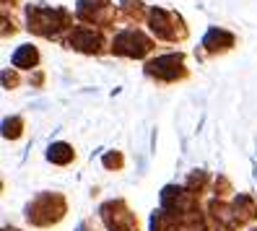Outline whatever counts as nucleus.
<instances>
[{
	"label": "nucleus",
	"mask_w": 257,
	"mask_h": 231,
	"mask_svg": "<svg viewBox=\"0 0 257 231\" xmlns=\"http://www.w3.org/2000/svg\"><path fill=\"white\" fill-rule=\"evenodd\" d=\"M254 231H257V228H254Z\"/></svg>",
	"instance_id": "18"
},
{
	"label": "nucleus",
	"mask_w": 257,
	"mask_h": 231,
	"mask_svg": "<svg viewBox=\"0 0 257 231\" xmlns=\"http://www.w3.org/2000/svg\"><path fill=\"white\" fill-rule=\"evenodd\" d=\"M3 81H6V86H13V83H16V78H13L11 73H6V75H3Z\"/></svg>",
	"instance_id": "15"
},
{
	"label": "nucleus",
	"mask_w": 257,
	"mask_h": 231,
	"mask_svg": "<svg viewBox=\"0 0 257 231\" xmlns=\"http://www.w3.org/2000/svg\"><path fill=\"white\" fill-rule=\"evenodd\" d=\"M234 44V37L229 32H221V29H210V32L205 34L203 39V47L210 50V52H218V50H226Z\"/></svg>",
	"instance_id": "9"
},
{
	"label": "nucleus",
	"mask_w": 257,
	"mask_h": 231,
	"mask_svg": "<svg viewBox=\"0 0 257 231\" xmlns=\"http://www.w3.org/2000/svg\"><path fill=\"white\" fill-rule=\"evenodd\" d=\"M151 29H154V34L161 37V39H177V34H179L174 29V16L161 11V8L151 11Z\"/></svg>",
	"instance_id": "6"
},
{
	"label": "nucleus",
	"mask_w": 257,
	"mask_h": 231,
	"mask_svg": "<svg viewBox=\"0 0 257 231\" xmlns=\"http://www.w3.org/2000/svg\"><path fill=\"white\" fill-rule=\"evenodd\" d=\"M234 215H236V221H239V223L252 221L254 215H257V205H254V200H252V197H247V195H239V197H236V203H234Z\"/></svg>",
	"instance_id": "10"
},
{
	"label": "nucleus",
	"mask_w": 257,
	"mask_h": 231,
	"mask_svg": "<svg viewBox=\"0 0 257 231\" xmlns=\"http://www.w3.org/2000/svg\"><path fill=\"white\" fill-rule=\"evenodd\" d=\"M65 213V203L63 197L57 195H39L32 205H29V221L37 223V226H47L52 221H57L60 215Z\"/></svg>",
	"instance_id": "2"
},
{
	"label": "nucleus",
	"mask_w": 257,
	"mask_h": 231,
	"mask_svg": "<svg viewBox=\"0 0 257 231\" xmlns=\"http://www.w3.org/2000/svg\"><path fill=\"white\" fill-rule=\"evenodd\" d=\"M63 26H68V13L60 8H29V29L37 34L52 37Z\"/></svg>",
	"instance_id": "1"
},
{
	"label": "nucleus",
	"mask_w": 257,
	"mask_h": 231,
	"mask_svg": "<svg viewBox=\"0 0 257 231\" xmlns=\"http://www.w3.org/2000/svg\"><path fill=\"white\" fill-rule=\"evenodd\" d=\"M148 73L164 81H174L182 75V55H164L148 63Z\"/></svg>",
	"instance_id": "5"
},
{
	"label": "nucleus",
	"mask_w": 257,
	"mask_h": 231,
	"mask_svg": "<svg viewBox=\"0 0 257 231\" xmlns=\"http://www.w3.org/2000/svg\"><path fill=\"white\" fill-rule=\"evenodd\" d=\"M6 231H16V228H6Z\"/></svg>",
	"instance_id": "17"
},
{
	"label": "nucleus",
	"mask_w": 257,
	"mask_h": 231,
	"mask_svg": "<svg viewBox=\"0 0 257 231\" xmlns=\"http://www.w3.org/2000/svg\"><path fill=\"white\" fill-rule=\"evenodd\" d=\"M70 44H73L75 50H81V52H99L101 39H99V34L94 32V29L78 26V29L70 34Z\"/></svg>",
	"instance_id": "7"
},
{
	"label": "nucleus",
	"mask_w": 257,
	"mask_h": 231,
	"mask_svg": "<svg viewBox=\"0 0 257 231\" xmlns=\"http://www.w3.org/2000/svg\"><path fill=\"white\" fill-rule=\"evenodd\" d=\"M3 135H6V138H19V135H21V120H19V117L6 120V122H3Z\"/></svg>",
	"instance_id": "13"
},
{
	"label": "nucleus",
	"mask_w": 257,
	"mask_h": 231,
	"mask_svg": "<svg viewBox=\"0 0 257 231\" xmlns=\"http://www.w3.org/2000/svg\"><path fill=\"white\" fill-rule=\"evenodd\" d=\"M37 60H39L37 50L32 47V44H24V47L13 55V65H16V68H34Z\"/></svg>",
	"instance_id": "11"
},
{
	"label": "nucleus",
	"mask_w": 257,
	"mask_h": 231,
	"mask_svg": "<svg viewBox=\"0 0 257 231\" xmlns=\"http://www.w3.org/2000/svg\"><path fill=\"white\" fill-rule=\"evenodd\" d=\"M112 47L117 55H127V57H143L151 50V39L146 34H141L138 29H127V32L117 34Z\"/></svg>",
	"instance_id": "3"
},
{
	"label": "nucleus",
	"mask_w": 257,
	"mask_h": 231,
	"mask_svg": "<svg viewBox=\"0 0 257 231\" xmlns=\"http://www.w3.org/2000/svg\"><path fill=\"white\" fill-rule=\"evenodd\" d=\"M47 156H50L52 164H68V161H73V148L65 146V143H55Z\"/></svg>",
	"instance_id": "12"
},
{
	"label": "nucleus",
	"mask_w": 257,
	"mask_h": 231,
	"mask_svg": "<svg viewBox=\"0 0 257 231\" xmlns=\"http://www.w3.org/2000/svg\"><path fill=\"white\" fill-rule=\"evenodd\" d=\"M119 164H122V159H119L117 153H107V156H104V166H107V169H112V166L117 169Z\"/></svg>",
	"instance_id": "14"
},
{
	"label": "nucleus",
	"mask_w": 257,
	"mask_h": 231,
	"mask_svg": "<svg viewBox=\"0 0 257 231\" xmlns=\"http://www.w3.org/2000/svg\"><path fill=\"white\" fill-rule=\"evenodd\" d=\"M78 231H88V228H86V226H81V228H78Z\"/></svg>",
	"instance_id": "16"
},
{
	"label": "nucleus",
	"mask_w": 257,
	"mask_h": 231,
	"mask_svg": "<svg viewBox=\"0 0 257 231\" xmlns=\"http://www.w3.org/2000/svg\"><path fill=\"white\" fill-rule=\"evenodd\" d=\"M104 11H109L107 0H81L78 3V16L86 21H104Z\"/></svg>",
	"instance_id": "8"
},
{
	"label": "nucleus",
	"mask_w": 257,
	"mask_h": 231,
	"mask_svg": "<svg viewBox=\"0 0 257 231\" xmlns=\"http://www.w3.org/2000/svg\"><path fill=\"white\" fill-rule=\"evenodd\" d=\"M101 218L109 231H138V221L133 218V213L122 203H107L101 208Z\"/></svg>",
	"instance_id": "4"
}]
</instances>
